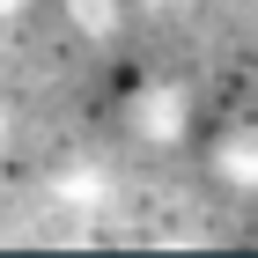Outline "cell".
<instances>
[{
  "label": "cell",
  "instance_id": "obj_1",
  "mask_svg": "<svg viewBox=\"0 0 258 258\" xmlns=\"http://www.w3.org/2000/svg\"><path fill=\"white\" fill-rule=\"evenodd\" d=\"M184 125H192V103H184V89H170V81H148L133 103V133L155 140V148H170V140H184Z\"/></svg>",
  "mask_w": 258,
  "mask_h": 258
},
{
  "label": "cell",
  "instance_id": "obj_2",
  "mask_svg": "<svg viewBox=\"0 0 258 258\" xmlns=\"http://www.w3.org/2000/svg\"><path fill=\"white\" fill-rule=\"evenodd\" d=\"M207 170H214L229 192L258 199V125H229V133L207 148Z\"/></svg>",
  "mask_w": 258,
  "mask_h": 258
},
{
  "label": "cell",
  "instance_id": "obj_3",
  "mask_svg": "<svg viewBox=\"0 0 258 258\" xmlns=\"http://www.w3.org/2000/svg\"><path fill=\"white\" fill-rule=\"evenodd\" d=\"M67 22H74L81 37L111 44V37H118V22H125V8H118V0H67Z\"/></svg>",
  "mask_w": 258,
  "mask_h": 258
},
{
  "label": "cell",
  "instance_id": "obj_4",
  "mask_svg": "<svg viewBox=\"0 0 258 258\" xmlns=\"http://www.w3.org/2000/svg\"><path fill=\"white\" fill-rule=\"evenodd\" d=\"M22 8H30V0H0V22H15V15H22Z\"/></svg>",
  "mask_w": 258,
  "mask_h": 258
},
{
  "label": "cell",
  "instance_id": "obj_5",
  "mask_svg": "<svg viewBox=\"0 0 258 258\" xmlns=\"http://www.w3.org/2000/svg\"><path fill=\"white\" fill-rule=\"evenodd\" d=\"M148 8H177V0H148Z\"/></svg>",
  "mask_w": 258,
  "mask_h": 258
},
{
  "label": "cell",
  "instance_id": "obj_6",
  "mask_svg": "<svg viewBox=\"0 0 258 258\" xmlns=\"http://www.w3.org/2000/svg\"><path fill=\"white\" fill-rule=\"evenodd\" d=\"M0 140H8V111H0Z\"/></svg>",
  "mask_w": 258,
  "mask_h": 258
}]
</instances>
